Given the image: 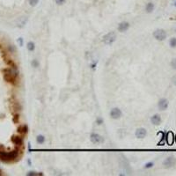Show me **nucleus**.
<instances>
[{
    "instance_id": "f257e3e1",
    "label": "nucleus",
    "mask_w": 176,
    "mask_h": 176,
    "mask_svg": "<svg viewBox=\"0 0 176 176\" xmlns=\"http://www.w3.org/2000/svg\"><path fill=\"white\" fill-rule=\"evenodd\" d=\"M19 157V152L17 150L11 151V152H4L0 151V160L3 162H11L15 160Z\"/></svg>"
},
{
    "instance_id": "f03ea898",
    "label": "nucleus",
    "mask_w": 176,
    "mask_h": 176,
    "mask_svg": "<svg viewBox=\"0 0 176 176\" xmlns=\"http://www.w3.org/2000/svg\"><path fill=\"white\" fill-rule=\"evenodd\" d=\"M116 40V34L114 32H109L106 35H104L103 37V42L107 45H110V44L114 43Z\"/></svg>"
},
{
    "instance_id": "7ed1b4c3",
    "label": "nucleus",
    "mask_w": 176,
    "mask_h": 176,
    "mask_svg": "<svg viewBox=\"0 0 176 176\" xmlns=\"http://www.w3.org/2000/svg\"><path fill=\"white\" fill-rule=\"evenodd\" d=\"M166 32L163 29H157L156 31L153 32V37L157 40V41H159V42H162V41H165L166 39Z\"/></svg>"
},
{
    "instance_id": "20e7f679",
    "label": "nucleus",
    "mask_w": 176,
    "mask_h": 176,
    "mask_svg": "<svg viewBox=\"0 0 176 176\" xmlns=\"http://www.w3.org/2000/svg\"><path fill=\"white\" fill-rule=\"evenodd\" d=\"M176 165V158L174 156H169L163 161V165L165 168H171Z\"/></svg>"
},
{
    "instance_id": "39448f33",
    "label": "nucleus",
    "mask_w": 176,
    "mask_h": 176,
    "mask_svg": "<svg viewBox=\"0 0 176 176\" xmlns=\"http://www.w3.org/2000/svg\"><path fill=\"white\" fill-rule=\"evenodd\" d=\"M168 106H169V102L165 98H163V99H160L158 100V109L161 110V111H165L168 108Z\"/></svg>"
},
{
    "instance_id": "423d86ee",
    "label": "nucleus",
    "mask_w": 176,
    "mask_h": 176,
    "mask_svg": "<svg viewBox=\"0 0 176 176\" xmlns=\"http://www.w3.org/2000/svg\"><path fill=\"white\" fill-rule=\"evenodd\" d=\"M90 139L92 141V143H103V137L99 134H96V133H92L90 136Z\"/></svg>"
},
{
    "instance_id": "0eeeda50",
    "label": "nucleus",
    "mask_w": 176,
    "mask_h": 176,
    "mask_svg": "<svg viewBox=\"0 0 176 176\" xmlns=\"http://www.w3.org/2000/svg\"><path fill=\"white\" fill-rule=\"evenodd\" d=\"M121 114H122V113H121V109H119V108H113V109L110 111V117L112 119H114V120H117V119L121 118Z\"/></svg>"
},
{
    "instance_id": "6e6552de",
    "label": "nucleus",
    "mask_w": 176,
    "mask_h": 176,
    "mask_svg": "<svg viewBox=\"0 0 176 176\" xmlns=\"http://www.w3.org/2000/svg\"><path fill=\"white\" fill-rule=\"evenodd\" d=\"M136 136L137 138H143L145 137V136L147 135V130L143 129V128H139L136 130V133H135Z\"/></svg>"
},
{
    "instance_id": "1a4fd4ad",
    "label": "nucleus",
    "mask_w": 176,
    "mask_h": 176,
    "mask_svg": "<svg viewBox=\"0 0 176 176\" xmlns=\"http://www.w3.org/2000/svg\"><path fill=\"white\" fill-rule=\"evenodd\" d=\"M11 142H12L14 144L18 145V146H20V145L23 144L24 140H23V138L20 136H11Z\"/></svg>"
},
{
    "instance_id": "9d476101",
    "label": "nucleus",
    "mask_w": 176,
    "mask_h": 176,
    "mask_svg": "<svg viewBox=\"0 0 176 176\" xmlns=\"http://www.w3.org/2000/svg\"><path fill=\"white\" fill-rule=\"evenodd\" d=\"M129 28H130V23L129 22H121L118 26V31L121 33L126 32Z\"/></svg>"
},
{
    "instance_id": "9b49d317",
    "label": "nucleus",
    "mask_w": 176,
    "mask_h": 176,
    "mask_svg": "<svg viewBox=\"0 0 176 176\" xmlns=\"http://www.w3.org/2000/svg\"><path fill=\"white\" fill-rule=\"evenodd\" d=\"M161 117L159 114H154V115H152V118H151V121H152V123L153 124V125H159L161 123Z\"/></svg>"
},
{
    "instance_id": "f8f14e48",
    "label": "nucleus",
    "mask_w": 176,
    "mask_h": 176,
    "mask_svg": "<svg viewBox=\"0 0 176 176\" xmlns=\"http://www.w3.org/2000/svg\"><path fill=\"white\" fill-rule=\"evenodd\" d=\"M4 78L6 82L10 84H12V85H15L16 82H17V77H12V76H10L8 74H4Z\"/></svg>"
},
{
    "instance_id": "ddd939ff",
    "label": "nucleus",
    "mask_w": 176,
    "mask_h": 176,
    "mask_svg": "<svg viewBox=\"0 0 176 176\" xmlns=\"http://www.w3.org/2000/svg\"><path fill=\"white\" fill-rule=\"evenodd\" d=\"M18 132L21 135L27 134V132H28V126L26 125V124H23V125L19 126V128H18Z\"/></svg>"
},
{
    "instance_id": "4468645a",
    "label": "nucleus",
    "mask_w": 176,
    "mask_h": 176,
    "mask_svg": "<svg viewBox=\"0 0 176 176\" xmlns=\"http://www.w3.org/2000/svg\"><path fill=\"white\" fill-rule=\"evenodd\" d=\"M154 4L153 3H148L147 4H146V6H145V10H146V11H147L148 13H151L154 10Z\"/></svg>"
},
{
    "instance_id": "2eb2a0df",
    "label": "nucleus",
    "mask_w": 176,
    "mask_h": 176,
    "mask_svg": "<svg viewBox=\"0 0 176 176\" xmlns=\"http://www.w3.org/2000/svg\"><path fill=\"white\" fill-rule=\"evenodd\" d=\"M26 48H27V49H28L29 51H33L35 49V44L34 42H27V44H26Z\"/></svg>"
},
{
    "instance_id": "dca6fc26",
    "label": "nucleus",
    "mask_w": 176,
    "mask_h": 176,
    "mask_svg": "<svg viewBox=\"0 0 176 176\" xmlns=\"http://www.w3.org/2000/svg\"><path fill=\"white\" fill-rule=\"evenodd\" d=\"M36 142H37L38 143H40V144H42V143H45V137H44V136H42V135L37 136V137H36Z\"/></svg>"
},
{
    "instance_id": "f3484780",
    "label": "nucleus",
    "mask_w": 176,
    "mask_h": 176,
    "mask_svg": "<svg viewBox=\"0 0 176 176\" xmlns=\"http://www.w3.org/2000/svg\"><path fill=\"white\" fill-rule=\"evenodd\" d=\"M169 45H170V47H171V48H176V38L175 37H173V38H171V39H170Z\"/></svg>"
},
{
    "instance_id": "a211bd4d",
    "label": "nucleus",
    "mask_w": 176,
    "mask_h": 176,
    "mask_svg": "<svg viewBox=\"0 0 176 176\" xmlns=\"http://www.w3.org/2000/svg\"><path fill=\"white\" fill-rule=\"evenodd\" d=\"M27 176H40V175H43L42 173H36V172H29L26 174Z\"/></svg>"
},
{
    "instance_id": "6ab92c4d",
    "label": "nucleus",
    "mask_w": 176,
    "mask_h": 176,
    "mask_svg": "<svg viewBox=\"0 0 176 176\" xmlns=\"http://www.w3.org/2000/svg\"><path fill=\"white\" fill-rule=\"evenodd\" d=\"M153 165H154V163L152 162V161H150V162L146 163L144 165V168L145 169H150V168L153 167Z\"/></svg>"
},
{
    "instance_id": "aec40b11",
    "label": "nucleus",
    "mask_w": 176,
    "mask_h": 176,
    "mask_svg": "<svg viewBox=\"0 0 176 176\" xmlns=\"http://www.w3.org/2000/svg\"><path fill=\"white\" fill-rule=\"evenodd\" d=\"M8 50L10 53H15L16 52V48L14 45H9L8 46Z\"/></svg>"
},
{
    "instance_id": "412c9836",
    "label": "nucleus",
    "mask_w": 176,
    "mask_h": 176,
    "mask_svg": "<svg viewBox=\"0 0 176 176\" xmlns=\"http://www.w3.org/2000/svg\"><path fill=\"white\" fill-rule=\"evenodd\" d=\"M39 1L40 0H29V4L31 6H35V5H37Z\"/></svg>"
},
{
    "instance_id": "4be33fe9",
    "label": "nucleus",
    "mask_w": 176,
    "mask_h": 176,
    "mask_svg": "<svg viewBox=\"0 0 176 176\" xmlns=\"http://www.w3.org/2000/svg\"><path fill=\"white\" fill-rule=\"evenodd\" d=\"M171 67L174 70H176V58H173L171 61Z\"/></svg>"
},
{
    "instance_id": "5701e85b",
    "label": "nucleus",
    "mask_w": 176,
    "mask_h": 176,
    "mask_svg": "<svg viewBox=\"0 0 176 176\" xmlns=\"http://www.w3.org/2000/svg\"><path fill=\"white\" fill-rule=\"evenodd\" d=\"M39 62H38V60L34 59L32 61V66L33 67H34V68H37V67H39Z\"/></svg>"
},
{
    "instance_id": "b1692460",
    "label": "nucleus",
    "mask_w": 176,
    "mask_h": 176,
    "mask_svg": "<svg viewBox=\"0 0 176 176\" xmlns=\"http://www.w3.org/2000/svg\"><path fill=\"white\" fill-rule=\"evenodd\" d=\"M66 0H55V4H57V5H62V4H64V3H65Z\"/></svg>"
},
{
    "instance_id": "393cba45",
    "label": "nucleus",
    "mask_w": 176,
    "mask_h": 176,
    "mask_svg": "<svg viewBox=\"0 0 176 176\" xmlns=\"http://www.w3.org/2000/svg\"><path fill=\"white\" fill-rule=\"evenodd\" d=\"M19 119H20V115H19V114H14V116H13V121L14 122H18L19 121Z\"/></svg>"
},
{
    "instance_id": "a878e982",
    "label": "nucleus",
    "mask_w": 176,
    "mask_h": 176,
    "mask_svg": "<svg viewBox=\"0 0 176 176\" xmlns=\"http://www.w3.org/2000/svg\"><path fill=\"white\" fill-rule=\"evenodd\" d=\"M18 43L20 44V47H22V46H23V39H22L21 37H20V38H19V39H18Z\"/></svg>"
},
{
    "instance_id": "bb28decb",
    "label": "nucleus",
    "mask_w": 176,
    "mask_h": 176,
    "mask_svg": "<svg viewBox=\"0 0 176 176\" xmlns=\"http://www.w3.org/2000/svg\"><path fill=\"white\" fill-rule=\"evenodd\" d=\"M96 123H98L99 125H100L101 123H103V120H102L101 118H98L96 120Z\"/></svg>"
},
{
    "instance_id": "cd10ccee",
    "label": "nucleus",
    "mask_w": 176,
    "mask_h": 176,
    "mask_svg": "<svg viewBox=\"0 0 176 176\" xmlns=\"http://www.w3.org/2000/svg\"><path fill=\"white\" fill-rule=\"evenodd\" d=\"M172 81H173V84H174V86H176V75H174L173 78H172Z\"/></svg>"
},
{
    "instance_id": "c85d7f7f",
    "label": "nucleus",
    "mask_w": 176,
    "mask_h": 176,
    "mask_svg": "<svg viewBox=\"0 0 176 176\" xmlns=\"http://www.w3.org/2000/svg\"><path fill=\"white\" fill-rule=\"evenodd\" d=\"M174 6H175V7H176V1H175V2H174Z\"/></svg>"
},
{
    "instance_id": "c756f323",
    "label": "nucleus",
    "mask_w": 176,
    "mask_h": 176,
    "mask_svg": "<svg viewBox=\"0 0 176 176\" xmlns=\"http://www.w3.org/2000/svg\"><path fill=\"white\" fill-rule=\"evenodd\" d=\"M0 175H1V171H0Z\"/></svg>"
}]
</instances>
